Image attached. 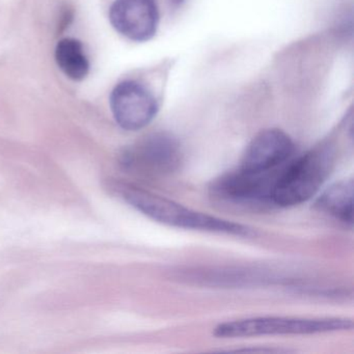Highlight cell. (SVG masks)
I'll list each match as a JSON object with an SVG mask.
<instances>
[{"instance_id":"cell-1","label":"cell","mask_w":354,"mask_h":354,"mask_svg":"<svg viewBox=\"0 0 354 354\" xmlns=\"http://www.w3.org/2000/svg\"><path fill=\"white\" fill-rule=\"evenodd\" d=\"M113 188H115L130 206L146 216L150 217L153 221H158L163 225L180 229L246 237L252 234L248 227L239 223L198 212L169 198L157 196L136 186L117 184Z\"/></svg>"},{"instance_id":"cell-5","label":"cell","mask_w":354,"mask_h":354,"mask_svg":"<svg viewBox=\"0 0 354 354\" xmlns=\"http://www.w3.org/2000/svg\"><path fill=\"white\" fill-rule=\"evenodd\" d=\"M182 162L179 142L167 133L142 138L124 155V165L144 175L161 177L177 171Z\"/></svg>"},{"instance_id":"cell-3","label":"cell","mask_w":354,"mask_h":354,"mask_svg":"<svg viewBox=\"0 0 354 354\" xmlns=\"http://www.w3.org/2000/svg\"><path fill=\"white\" fill-rule=\"evenodd\" d=\"M353 322L346 318L257 317L221 323L215 328L219 337H245L274 335H314L348 330Z\"/></svg>"},{"instance_id":"cell-6","label":"cell","mask_w":354,"mask_h":354,"mask_svg":"<svg viewBox=\"0 0 354 354\" xmlns=\"http://www.w3.org/2000/svg\"><path fill=\"white\" fill-rule=\"evenodd\" d=\"M111 109L120 127L128 131H136L154 120L158 113V102L144 84L126 80L118 84L111 92Z\"/></svg>"},{"instance_id":"cell-9","label":"cell","mask_w":354,"mask_h":354,"mask_svg":"<svg viewBox=\"0 0 354 354\" xmlns=\"http://www.w3.org/2000/svg\"><path fill=\"white\" fill-rule=\"evenodd\" d=\"M316 207L333 218L351 225L353 223V181L342 180L329 186L319 196Z\"/></svg>"},{"instance_id":"cell-8","label":"cell","mask_w":354,"mask_h":354,"mask_svg":"<svg viewBox=\"0 0 354 354\" xmlns=\"http://www.w3.org/2000/svg\"><path fill=\"white\" fill-rule=\"evenodd\" d=\"M295 147L291 138L279 129H267L254 136L246 147L240 169L264 173L281 169L293 155Z\"/></svg>"},{"instance_id":"cell-10","label":"cell","mask_w":354,"mask_h":354,"mask_svg":"<svg viewBox=\"0 0 354 354\" xmlns=\"http://www.w3.org/2000/svg\"><path fill=\"white\" fill-rule=\"evenodd\" d=\"M55 57L59 69L70 80L80 82L88 76L90 63L80 41L62 39L55 47Z\"/></svg>"},{"instance_id":"cell-2","label":"cell","mask_w":354,"mask_h":354,"mask_svg":"<svg viewBox=\"0 0 354 354\" xmlns=\"http://www.w3.org/2000/svg\"><path fill=\"white\" fill-rule=\"evenodd\" d=\"M335 151L322 145L283 165L272 189L274 206L293 207L312 198L330 175Z\"/></svg>"},{"instance_id":"cell-7","label":"cell","mask_w":354,"mask_h":354,"mask_svg":"<svg viewBox=\"0 0 354 354\" xmlns=\"http://www.w3.org/2000/svg\"><path fill=\"white\" fill-rule=\"evenodd\" d=\"M111 26L133 42H147L156 35L159 11L155 0H115L109 10Z\"/></svg>"},{"instance_id":"cell-4","label":"cell","mask_w":354,"mask_h":354,"mask_svg":"<svg viewBox=\"0 0 354 354\" xmlns=\"http://www.w3.org/2000/svg\"><path fill=\"white\" fill-rule=\"evenodd\" d=\"M250 173L238 169L215 180L210 187L213 200L223 206L243 210H265L274 206L272 189L279 171Z\"/></svg>"}]
</instances>
